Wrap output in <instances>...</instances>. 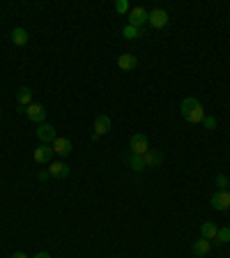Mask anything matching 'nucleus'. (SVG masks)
Instances as JSON below:
<instances>
[{
	"label": "nucleus",
	"instance_id": "f257e3e1",
	"mask_svg": "<svg viewBox=\"0 0 230 258\" xmlns=\"http://www.w3.org/2000/svg\"><path fill=\"white\" fill-rule=\"evenodd\" d=\"M180 111H182V118H184V120H189L191 125L203 122V118H205V108L200 106V102H198L196 97H184V99H182Z\"/></svg>",
	"mask_w": 230,
	"mask_h": 258
},
{
	"label": "nucleus",
	"instance_id": "f03ea898",
	"mask_svg": "<svg viewBox=\"0 0 230 258\" xmlns=\"http://www.w3.org/2000/svg\"><path fill=\"white\" fill-rule=\"evenodd\" d=\"M37 138L42 145H49V143H53L58 138V134H55V127L49 125V122H42V125L37 127Z\"/></svg>",
	"mask_w": 230,
	"mask_h": 258
},
{
	"label": "nucleus",
	"instance_id": "7ed1b4c3",
	"mask_svg": "<svg viewBox=\"0 0 230 258\" xmlns=\"http://www.w3.org/2000/svg\"><path fill=\"white\" fill-rule=\"evenodd\" d=\"M212 207L214 210H219V212L230 210V191L228 189H219V191L212 196Z\"/></svg>",
	"mask_w": 230,
	"mask_h": 258
},
{
	"label": "nucleus",
	"instance_id": "20e7f679",
	"mask_svg": "<svg viewBox=\"0 0 230 258\" xmlns=\"http://www.w3.org/2000/svg\"><path fill=\"white\" fill-rule=\"evenodd\" d=\"M168 21H170L168 12H166V9H161V7L152 9L150 14H148V23H150L152 28H164L166 23H168Z\"/></svg>",
	"mask_w": 230,
	"mask_h": 258
},
{
	"label": "nucleus",
	"instance_id": "39448f33",
	"mask_svg": "<svg viewBox=\"0 0 230 258\" xmlns=\"http://www.w3.org/2000/svg\"><path fill=\"white\" fill-rule=\"evenodd\" d=\"M148 9L145 7H133V9H129V26H136V28H143L145 23H148Z\"/></svg>",
	"mask_w": 230,
	"mask_h": 258
},
{
	"label": "nucleus",
	"instance_id": "423d86ee",
	"mask_svg": "<svg viewBox=\"0 0 230 258\" xmlns=\"http://www.w3.org/2000/svg\"><path fill=\"white\" fill-rule=\"evenodd\" d=\"M131 152L133 155H145V152L150 150V141H148V136H145V134H133L131 136Z\"/></svg>",
	"mask_w": 230,
	"mask_h": 258
},
{
	"label": "nucleus",
	"instance_id": "0eeeda50",
	"mask_svg": "<svg viewBox=\"0 0 230 258\" xmlns=\"http://www.w3.org/2000/svg\"><path fill=\"white\" fill-rule=\"evenodd\" d=\"M26 116H28L30 122L42 125V122H44V118H46V111H44V106H39V104H30V106L26 108Z\"/></svg>",
	"mask_w": 230,
	"mask_h": 258
},
{
	"label": "nucleus",
	"instance_id": "6e6552de",
	"mask_svg": "<svg viewBox=\"0 0 230 258\" xmlns=\"http://www.w3.org/2000/svg\"><path fill=\"white\" fill-rule=\"evenodd\" d=\"M108 129H111V118L108 116H97L95 118V134H92V138H99V136L108 134Z\"/></svg>",
	"mask_w": 230,
	"mask_h": 258
},
{
	"label": "nucleus",
	"instance_id": "1a4fd4ad",
	"mask_svg": "<svg viewBox=\"0 0 230 258\" xmlns=\"http://www.w3.org/2000/svg\"><path fill=\"white\" fill-rule=\"evenodd\" d=\"M71 141L69 138H65V136H58L53 141V152L55 155H60V157H67V155H71Z\"/></svg>",
	"mask_w": 230,
	"mask_h": 258
},
{
	"label": "nucleus",
	"instance_id": "9d476101",
	"mask_svg": "<svg viewBox=\"0 0 230 258\" xmlns=\"http://www.w3.org/2000/svg\"><path fill=\"white\" fill-rule=\"evenodd\" d=\"M49 173H51V178L62 180L69 175V166H67L65 161H51V164H49Z\"/></svg>",
	"mask_w": 230,
	"mask_h": 258
},
{
	"label": "nucleus",
	"instance_id": "9b49d317",
	"mask_svg": "<svg viewBox=\"0 0 230 258\" xmlns=\"http://www.w3.org/2000/svg\"><path fill=\"white\" fill-rule=\"evenodd\" d=\"M53 155H55L53 148H49V145H39V148L35 150V155H33V157H35L37 164H51Z\"/></svg>",
	"mask_w": 230,
	"mask_h": 258
},
{
	"label": "nucleus",
	"instance_id": "f8f14e48",
	"mask_svg": "<svg viewBox=\"0 0 230 258\" xmlns=\"http://www.w3.org/2000/svg\"><path fill=\"white\" fill-rule=\"evenodd\" d=\"M191 251H194V256H207V254L212 251V242L200 238V240H196L194 244H191Z\"/></svg>",
	"mask_w": 230,
	"mask_h": 258
},
{
	"label": "nucleus",
	"instance_id": "ddd939ff",
	"mask_svg": "<svg viewBox=\"0 0 230 258\" xmlns=\"http://www.w3.org/2000/svg\"><path fill=\"white\" fill-rule=\"evenodd\" d=\"M138 65V60H136V55L133 53H122L120 58H117V67L122 71H129V69H133Z\"/></svg>",
	"mask_w": 230,
	"mask_h": 258
},
{
	"label": "nucleus",
	"instance_id": "4468645a",
	"mask_svg": "<svg viewBox=\"0 0 230 258\" xmlns=\"http://www.w3.org/2000/svg\"><path fill=\"white\" fill-rule=\"evenodd\" d=\"M143 159H145V166H159L161 161H164V155L161 152H157V150H148L145 155H143Z\"/></svg>",
	"mask_w": 230,
	"mask_h": 258
},
{
	"label": "nucleus",
	"instance_id": "2eb2a0df",
	"mask_svg": "<svg viewBox=\"0 0 230 258\" xmlns=\"http://www.w3.org/2000/svg\"><path fill=\"white\" fill-rule=\"evenodd\" d=\"M143 35H145V30H143V28L129 26V23L122 28V37H124V39H141Z\"/></svg>",
	"mask_w": 230,
	"mask_h": 258
},
{
	"label": "nucleus",
	"instance_id": "dca6fc26",
	"mask_svg": "<svg viewBox=\"0 0 230 258\" xmlns=\"http://www.w3.org/2000/svg\"><path fill=\"white\" fill-rule=\"evenodd\" d=\"M16 99H18V106H23V108H28L30 104H33V92L28 88H21L16 92Z\"/></svg>",
	"mask_w": 230,
	"mask_h": 258
},
{
	"label": "nucleus",
	"instance_id": "f3484780",
	"mask_svg": "<svg viewBox=\"0 0 230 258\" xmlns=\"http://www.w3.org/2000/svg\"><path fill=\"white\" fill-rule=\"evenodd\" d=\"M12 42L16 46H26L28 44V33L23 28H14V30H12Z\"/></svg>",
	"mask_w": 230,
	"mask_h": 258
},
{
	"label": "nucleus",
	"instance_id": "a211bd4d",
	"mask_svg": "<svg viewBox=\"0 0 230 258\" xmlns=\"http://www.w3.org/2000/svg\"><path fill=\"white\" fill-rule=\"evenodd\" d=\"M216 231H219V228H216L212 222H205L203 226H200V235H203L205 240H214V238H216Z\"/></svg>",
	"mask_w": 230,
	"mask_h": 258
},
{
	"label": "nucleus",
	"instance_id": "6ab92c4d",
	"mask_svg": "<svg viewBox=\"0 0 230 258\" xmlns=\"http://www.w3.org/2000/svg\"><path fill=\"white\" fill-rule=\"evenodd\" d=\"M127 161H129V166H131L133 171H136V173H141L143 169H145V159H143L141 155H129V157H127Z\"/></svg>",
	"mask_w": 230,
	"mask_h": 258
},
{
	"label": "nucleus",
	"instance_id": "aec40b11",
	"mask_svg": "<svg viewBox=\"0 0 230 258\" xmlns=\"http://www.w3.org/2000/svg\"><path fill=\"white\" fill-rule=\"evenodd\" d=\"M214 240H216V244H226V242H230V228H228V226L219 228V231H216V238H214Z\"/></svg>",
	"mask_w": 230,
	"mask_h": 258
},
{
	"label": "nucleus",
	"instance_id": "412c9836",
	"mask_svg": "<svg viewBox=\"0 0 230 258\" xmlns=\"http://www.w3.org/2000/svg\"><path fill=\"white\" fill-rule=\"evenodd\" d=\"M115 12L117 14H129V2L127 0H117L115 2Z\"/></svg>",
	"mask_w": 230,
	"mask_h": 258
},
{
	"label": "nucleus",
	"instance_id": "4be33fe9",
	"mask_svg": "<svg viewBox=\"0 0 230 258\" xmlns=\"http://www.w3.org/2000/svg\"><path fill=\"white\" fill-rule=\"evenodd\" d=\"M203 125H205V129H214V127H216V120H214V118H210V116H205L203 118Z\"/></svg>",
	"mask_w": 230,
	"mask_h": 258
},
{
	"label": "nucleus",
	"instance_id": "5701e85b",
	"mask_svg": "<svg viewBox=\"0 0 230 258\" xmlns=\"http://www.w3.org/2000/svg\"><path fill=\"white\" fill-rule=\"evenodd\" d=\"M216 185H219V189H228V180L223 175H216Z\"/></svg>",
	"mask_w": 230,
	"mask_h": 258
},
{
	"label": "nucleus",
	"instance_id": "b1692460",
	"mask_svg": "<svg viewBox=\"0 0 230 258\" xmlns=\"http://www.w3.org/2000/svg\"><path fill=\"white\" fill-rule=\"evenodd\" d=\"M37 178H39L42 182H44V180H49V178H51V173H49V169H46V171H39V173H37Z\"/></svg>",
	"mask_w": 230,
	"mask_h": 258
},
{
	"label": "nucleus",
	"instance_id": "393cba45",
	"mask_svg": "<svg viewBox=\"0 0 230 258\" xmlns=\"http://www.w3.org/2000/svg\"><path fill=\"white\" fill-rule=\"evenodd\" d=\"M9 258H28V256H26V254H23V251H14V254H12V256H9Z\"/></svg>",
	"mask_w": 230,
	"mask_h": 258
},
{
	"label": "nucleus",
	"instance_id": "a878e982",
	"mask_svg": "<svg viewBox=\"0 0 230 258\" xmlns=\"http://www.w3.org/2000/svg\"><path fill=\"white\" fill-rule=\"evenodd\" d=\"M33 258H51V256H49L46 251H39V254H35V256H33Z\"/></svg>",
	"mask_w": 230,
	"mask_h": 258
},
{
	"label": "nucleus",
	"instance_id": "bb28decb",
	"mask_svg": "<svg viewBox=\"0 0 230 258\" xmlns=\"http://www.w3.org/2000/svg\"><path fill=\"white\" fill-rule=\"evenodd\" d=\"M228 191H230V180H228Z\"/></svg>",
	"mask_w": 230,
	"mask_h": 258
}]
</instances>
